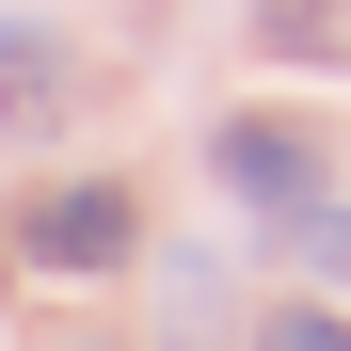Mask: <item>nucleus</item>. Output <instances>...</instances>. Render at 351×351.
Wrapping results in <instances>:
<instances>
[{"label": "nucleus", "mask_w": 351, "mask_h": 351, "mask_svg": "<svg viewBox=\"0 0 351 351\" xmlns=\"http://www.w3.org/2000/svg\"><path fill=\"white\" fill-rule=\"evenodd\" d=\"M64 96H80V48L32 32V16H0V128H48Z\"/></svg>", "instance_id": "3"}, {"label": "nucleus", "mask_w": 351, "mask_h": 351, "mask_svg": "<svg viewBox=\"0 0 351 351\" xmlns=\"http://www.w3.org/2000/svg\"><path fill=\"white\" fill-rule=\"evenodd\" d=\"M0 256H32V271H128V256H144V208L112 192V176H48Z\"/></svg>", "instance_id": "2"}, {"label": "nucleus", "mask_w": 351, "mask_h": 351, "mask_svg": "<svg viewBox=\"0 0 351 351\" xmlns=\"http://www.w3.org/2000/svg\"><path fill=\"white\" fill-rule=\"evenodd\" d=\"M271 240H287V256H304V271H335V287H351V208H287V223H271Z\"/></svg>", "instance_id": "5"}, {"label": "nucleus", "mask_w": 351, "mask_h": 351, "mask_svg": "<svg viewBox=\"0 0 351 351\" xmlns=\"http://www.w3.org/2000/svg\"><path fill=\"white\" fill-rule=\"evenodd\" d=\"M208 176H223V192H240V208H319L335 192V128H319V112H223V128H208Z\"/></svg>", "instance_id": "1"}, {"label": "nucleus", "mask_w": 351, "mask_h": 351, "mask_svg": "<svg viewBox=\"0 0 351 351\" xmlns=\"http://www.w3.org/2000/svg\"><path fill=\"white\" fill-rule=\"evenodd\" d=\"M0 271H16V256H0Z\"/></svg>", "instance_id": "7"}, {"label": "nucleus", "mask_w": 351, "mask_h": 351, "mask_svg": "<svg viewBox=\"0 0 351 351\" xmlns=\"http://www.w3.org/2000/svg\"><path fill=\"white\" fill-rule=\"evenodd\" d=\"M271 48H287V64H304V48H351V0H271V16H256Z\"/></svg>", "instance_id": "4"}, {"label": "nucleus", "mask_w": 351, "mask_h": 351, "mask_svg": "<svg viewBox=\"0 0 351 351\" xmlns=\"http://www.w3.org/2000/svg\"><path fill=\"white\" fill-rule=\"evenodd\" d=\"M256 351H351V319H335V304H271V319H256Z\"/></svg>", "instance_id": "6"}]
</instances>
